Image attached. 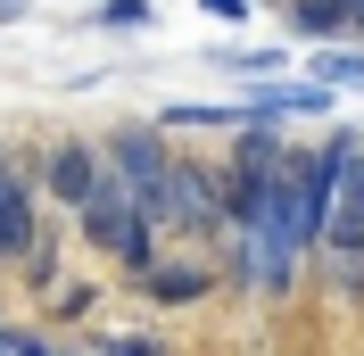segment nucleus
Returning a JSON list of instances; mask_svg holds the SVG:
<instances>
[{
  "instance_id": "1",
  "label": "nucleus",
  "mask_w": 364,
  "mask_h": 356,
  "mask_svg": "<svg viewBox=\"0 0 364 356\" xmlns=\"http://www.w3.org/2000/svg\"><path fill=\"white\" fill-rule=\"evenodd\" d=\"M75 216H83L91 248H108V257H124L133 273H149V266H158V224H149V216L133 207V191H124L116 174H100V182H91V199L75 207Z\"/></svg>"
},
{
  "instance_id": "2",
  "label": "nucleus",
  "mask_w": 364,
  "mask_h": 356,
  "mask_svg": "<svg viewBox=\"0 0 364 356\" xmlns=\"http://www.w3.org/2000/svg\"><path fill=\"white\" fill-rule=\"evenodd\" d=\"M158 224H166V232H224V182L207 174L199 157H174V166H166Z\"/></svg>"
},
{
  "instance_id": "3",
  "label": "nucleus",
  "mask_w": 364,
  "mask_h": 356,
  "mask_svg": "<svg viewBox=\"0 0 364 356\" xmlns=\"http://www.w3.org/2000/svg\"><path fill=\"white\" fill-rule=\"evenodd\" d=\"M166 166H174V157H166V141L149 133V125H124V133L108 141V174L133 191V207L149 224H158V199H166Z\"/></svg>"
},
{
  "instance_id": "4",
  "label": "nucleus",
  "mask_w": 364,
  "mask_h": 356,
  "mask_svg": "<svg viewBox=\"0 0 364 356\" xmlns=\"http://www.w3.org/2000/svg\"><path fill=\"white\" fill-rule=\"evenodd\" d=\"M100 174H108V166H100V150H91V141H58V150L42 157V182H50V199H58V207H83Z\"/></svg>"
},
{
  "instance_id": "5",
  "label": "nucleus",
  "mask_w": 364,
  "mask_h": 356,
  "mask_svg": "<svg viewBox=\"0 0 364 356\" xmlns=\"http://www.w3.org/2000/svg\"><path fill=\"white\" fill-rule=\"evenodd\" d=\"M33 232H42V224H33V191H25V174L0 157V257H25Z\"/></svg>"
},
{
  "instance_id": "6",
  "label": "nucleus",
  "mask_w": 364,
  "mask_h": 356,
  "mask_svg": "<svg viewBox=\"0 0 364 356\" xmlns=\"http://www.w3.org/2000/svg\"><path fill=\"white\" fill-rule=\"evenodd\" d=\"M348 17H356V0H290V25L306 33V42H331V33H348Z\"/></svg>"
},
{
  "instance_id": "7",
  "label": "nucleus",
  "mask_w": 364,
  "mask_h": 356,
  "mask_svg": "<svg viewBox=\"0 0 364 356\" xmlns=\"http://www.w3.org/2000/svg\"><path fill=\"white\" fill-rule=\"evenodd\" d=\"M141 282H149V298H166V307H191V298H207V273H199V266H149Z\"/></svg>"
},
{
  "instance_id": "8",
  "label": "nucleus",
  "mask_w": 364,
  "mask_h": 356,
  "mask_svg": "<svg viewBox=\"0 0 364 356\" xmlns=\"http://www.w3.org/2000/svg\"><path fill=\"white\" fill-rule=\"evenodd\" d=\"M340 83H364V50H315V91H340Z\"/></svg>"
},
{
  "instance_id": "9",
  "label": "nucleus",
  "mask_w": 364,
  "mask_h": 356,
  "mask_svg": "<svg viewBox=\"0 0 364 356\" xmlns=\"http://www.w3.org/2000/svg\"><path fill=\"white\" fill-rule=\"evenodd\" d=\"M100 25H108V33H133V25H149V0H108Z\"/></svg>"
},
{
  "instance_id": "10",
  "label": "nucleus",
  "mask_w": 364,
  "mask_h": 356,
  "mask_svg": "<svg viewBox=\"0 0 364 356\" xmlns=\"http://www.w3.org/2000/svg\"><path fill=\"white\" fill-rule=\"evenodd\" d=\"M232 75H273V50H224Z\"/></svg>"
},
{
  "instance_id": "11",
  "label": "nucleus",
  "mask_w": 364,
  "mask_h": 356,
  "mask_svg": "<svg viewBox=\"0 0 364 356\" xmlns=\"http://www.w3.org/2000/svg\"><path fill=\"white\" fill-rule=\"evenodd\" d=\"M100 356H166V348H158V340H108Z\"/></svg>"
},
{
  "instance_id": "12",
  "label": "nucleus",
  "mask_w": 364,
  "mask_h": 356,
  "mask_svg": "<svg viewBox=\"0 0 364 356\" xmlns=\"http://www.w3.org/2000/svg\"><path fill=\"white\" fill-rule=\"evenodd\" d=\"M207 9H215V17H240V0H207Z\"/></svg>"
},
{
  "instance_id": "13",
  "label": "nucleus",
  "mask_w": 364,
  "mask_h": 356,
  "mask_svg": "<svg viewBox=\"0 0 364 356\" xmlns=\"http://www.w3.org/2000/svg\"><path fill=\"white\" fill-rule=\"evenodd\" d=\"M9 17H25V0H0V25H9Z\"/></svg>"
},
{
  "instance_id": "14",
  "label": "nucleus",
  "mask_w": 364,
  "mask_h": 356,
  "mask_svg": "<svg viewBox=\"0 0 364 356\" xmlns=\"http://www.w3.org/2000/svg\"><path fill=\"white\" fill-rule=\"evenodd\" d=\"M348 33H364V0H356V17H348Z\"/></svg>"
}]
</instances>
